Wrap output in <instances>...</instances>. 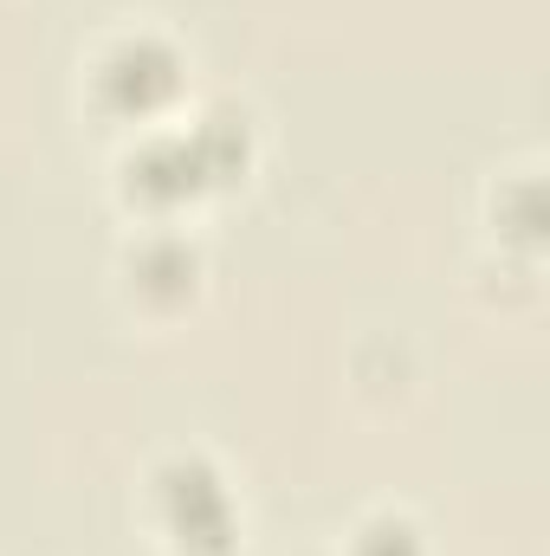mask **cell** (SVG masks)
<instances>
[{
    "label": "cell",
    "mask_w": 550,
    "mask_h": 556,
    "mask_svg": "<svg viewBox=\"0 0 550 556\" xmlns=\"http://www.w3.org/2000/svg\"><path fill=\"white\" fill-rule=\"evenodd\" d=\"M350 556H427V544L409 511H370L350 538Z\"/></svg>",
    "instance_id": "7"
},
{
    "label": "cell",
    "mask_w": 550,
    "mask_h": 556,
    "mask_svg": "<svg viewBox=\"0 0 550 556\" xmlns=\"http://www.w3.org/2000/svg\"><path fill=\"white\" fill-rule=\"evenodd\" d=\"M149 505L175 556H234L240 544V511L214 459L201 453H168L149 472Z\"/></svg>",
    "instance_id": "2"
},
{
    "label": "cell",
    "mask_w": 550,
    "mask_h": 556,
    "mask_svg": "<svg viewBox=\"0 0 550 556\" xmlns=\"http://www.w3.org/2000/svg\"><path fill=\"white\" fill-rule=\"evenodd\" d=\"M492 227H499V240L512 247V253H538L545 247V181L525 168V175H512V181H499V194H492Z\"/></svg>",
    "instance_id": "6"
},
{
    "label": "cell",
    "mask_w": 550,
    "mask_h": 556,
    "mask_svg": "<svg viewBox=\"0 0 550 556\" xmlns=\"http://www.w3.org/2000/svg\"><path fill=\"white\" fill-rule=\"evenodd\" d=\"M188 142H195V155H201V175H208V188H227V181H240L247 168H253V117L240 111V104H208L195 124H182Z\"/></svg>",
    "instance_id": "5"
},
{
    "label": "cell",
    "mask_w": 550,
    "mask_h": 556,
    "mask_svg": "<svg viewBox=\"0 0 550 556\" xmlns=\"http://www.w3.org/2000/svg\"><path fill=\"white\" fill-rule=\"evenodd\" d=\"M124 285H130V298H137L142 311H155V317L195 304V291H201V253H195V240L175 233L168 220H155L124 253Z\"/></svg>",
    "instance_id": "4"
},
{
    "label": "cell",
    "mask_w": 550,
    "mask_h": 556,
    "mask_svg": "<svg viewBox=\"0 0 550 556\" xmlns=\"http://www.w3.org/2000/svg\"><path fill=\"white\" fill-rule=\"evenodd\" d=\"M117 188H124V201L142 207L149 220H168L188 201L214 194L208 175H201V155H195L188 130H149V137H137V149L117 168Z\"/></svg>",
    "instance_id": "3"
},
{
    "label": "cell",
    "mask_w": 550,
    "mask_h": 556,
    "mask_svg": "<svg viewBox=\"0 0 550 556\" xmlns=\"http://www.w3.org/2000/svg\"><path fill=\"white\" fill-rule=\"evenodd\" d=\"M85 85H91V104L111 124H162L182 104V91H188V59H182L175 39L137 26V33H117L91 59Z\"/></svg>",
    "instance_id": "1"
}]
</instances>
